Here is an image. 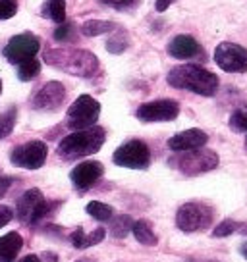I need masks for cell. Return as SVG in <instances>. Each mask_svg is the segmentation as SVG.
<instances>
[{"label":"cell","mask_w":247,"mask_h":262,"mask_svg":"<svg viewBox=\"0 0 247 262\" xmlns=\"http://www.w3.org/2000/svg\"><path fill=\"white\" fill-rule=\"evenodd\" d=\"M166 81L174 89L191 91V93L201 95V97H214L216 91H218V77H216V74L209 72V70H205V68H201L197 64L176 66L168 72Z\"/></svg>","instance_id":"cell-1"},{"label":"cell","mask_w":247,"mask_h":262,"mask_svg":"<svg viewBox=\"0 0 247 262\" xmlns=\"http://www.w3.org/2000/svg\"><path fill=\"white\" fill-rule=\"evenodd\" d=\"M45 62L77 77H91L99 72V58L81 49H52L45 52Z\"/></svg>","instance_id":"cell-2"},{"label":"cell","mask_w":247,"mask_h":262,"mask_svg":"<svg viewBox=\"0 0 247 262\" xmlns=\"http://www.w3.org/2000/svg\"><path fill=\"white\" fill-rule=\"evenodd\" d=\"M107 133L99 125H93L87 129L74 131L72 135H68L60 141L58 145V155L64 160H77L83 156H91L99 152L100 147L105 145Z\"/></svg>","instance_id":"cell-3"},{"label":"cell","mask_w":247,"mask_h":262,"mask_svg":"<svg viewBox=\"0 0 247 262\" xmlns=\"http://www.w3.org/2000/svg\"><path fill=\"white\" fill-rule=\"evenodd\" d=\"M220 162L218 155L211 150V148H193V150H186V152H178V156L172 160V166L178 168L183 176H199L214 170Z\"/></svg>","instance_id":"cell-4"},{"label":"cell","mask_w":247,"mask_h":262,"mask_svg":"<svg viewBox=\"0 0 247 262\" xmlns=\"http://www.w3.org/2000/svg\"><path fill=\"white\" fill-rule=\"evenodd\" d=\"M213 220L214 210L207 203H186L178 208V214H176V226L186 233L211 228Z\"/></svg>","instance_id":"cell-5"},{"label":"cell","mask_w":247,"mask_h":262,"mask_svg":"<svg viewBox=\"0 0 247 262\" xmlns=\"http://www.w3.org/2000/svg\"><path fill=\"white\" fill-rule=\"evenodd\" d=\"M100 116V104L99 100L91 97V95H81L74 100V104L68 108L66 114V125L70 129L79 131L93 127Z\"/></svg>","instance_id":"cell-6"},{"label":"cell","mask_w":247,"mask_h":262,"mask_svg":"<svg viewBox=\"0 0 247 262\" xmlns=\"http://www.w3.org/2000/svg\"><path fill=\"white\" fill-rule=\"evenodd\" d=\"M116 166L122 168H130V170H147L151 166V150H149L147 143L141 139L126 141L123 145L114 150L112 155Z\"/></svg>","instance_id":"cell-7"},{"label":"cell","mask_w":247,"mask_h":262,"mask_svg":"<svg viewBox=\"0 0 247 262\" xmlns=\"http://www.w3.org/2000/svg\"><path fill=\"white\" fill-rule=\"evenodd\" d=\"M50 206L39 189H27L17 201V218L22 224L33 226L50 212Z\"/></svg>","instance_id":"cell-8"},{"label":"cell","mask_w":247,"mask_h":262,"mask_svg":"<svg viewBox=\"0 0 247 262\" xmlns=\"http://www.w3.org/2000/svg\"><path fill=\"white\" fill-rule=\"evenodd\" d=\"M214 62L228 74L247 72V49L236 42H220L214 49Z\"/></svg>","instance_id":"cell-9"},{"label":"cell","mask_w":247,"mask_h":262,"mask_svg":"<svg viewBox=\"0 0 247 262\" xmlns=\"http://www.w3.org/2000/svg\"><path fill=\"white\" fill-rule=\"evenodd\" d=\"M41 49V39L33 33H22L16 35L4 47V58L12 64H22L25 60H31L37 56Z\"/></svg>","instance_id":"cell-10"},{"label":"cell","mask_w":247,"mask_h":262,"mask_svg":"<svg viewBox=\"0 0 247 262\" xmlns=\"http://www.w3.org/2000/svg\"><path fill=\"white\" fill-rule=\"evenodd\" d=\"M49 155V148L43 141H29L25 145H19L12 150L10 160L17 168H25V170H39Z\"/></svg>","instance_id":"cell-11"},{"label":"cell","mask_w":247,"mask_h":262,"mask_svg":"<svg viewBox=\"0 0 247 262\" xmlns=\"http://www.w3.org/2000/svg\"><path fill=\"white\" fill-rule=\"evenodd\" d=\"M180 114V104L170 98H160V100H153V102H145L137 108V120L145 123L153 122H172Z\"/></svg>","instance_id":"cell-12"},{"label":"cell","mask_w":247,"mask_h":262,"mask_svg":"<svg viewBox=\"0 0 247 262\" xmlns=\"http://www.w3.org/2000/svg\"><path fill=\"white\" fill-rule=\"evenodd\" d=\"M105 173V166L97 160H85V162L77 164L72 173H70V180L74 183L75 189L79 191H85L89 189L91 185H95L97 181L100 180V176Z\"/></svg>","instance_id":"cell-13"},{"label":"cell","mask_w":247,"mask_h":262,"mask_svg":"<svg viewBox=\"0 0 247 262\" xmlns=\"http://www.w3.org/2000/svg\"><path fill=\"white\" fill-rule=\"evenodd\" d=\"M66 98V89L60 81H49L33 97L35 110H56Z\"/></svg>","instance_id":"cell-14"},{"label":"cell","mask_w":247,"mask_h":262,"mask_svg":"<svg viewBox=\"0 0 247 262\" xmlns=\"http://www.w3.org/2000/svg\"><path fill=\"white\" fill-rule=\"evenodd\" d=\"M209 135L203 129H186L176 133L174 137L168 139V148L174 152H186V150H193V148H201L207 145Z\"/></svg>","instance_id":"cell-15"},{"label":"cell","mask_w":247,"mask_h":262,"mask_svg":"<svg viewBox=\"0 0 247 262\" xmlns=\"http://www.w3.org/2000/svg\"><path fill=\"white\" fill-rule=\"evenodd\" d=\"M168 54L176 60H191L203 54V49L191 35H178L168 42Z\"/></svg>","instance_id":"cell-16"},{"label":"cell","mask_w":247,"mask_h":262,"mask_svg":"<svg viewBox=\"0 0 247 262\" xmlns=\"http://www.w3.org/2000/svg\"><path fill=\"white\" fill-rule=\"evenodd\" d=\"M24 247V239L17 231H10L4 237H0V258L12 262L17 256V253Z\"/></svg>","instance_id":"cell-17"},{"label":"cell","mask_w":247,"mask_h":262,"mask_svg":"<svg viewBox=\"0 0 247 262\" xmlns=\"http://www.w3.org/2000/svg\"><path fill=\"white\" fill-rule=\"evenodd\" d=\"M105 235H107V231H105V228H97L93 233H85L83 231V228H77L70 235V241H72V245L75 247V249H87V247H93L97 245V243H100L102 239H105Z\"/></svg>","instance_id":"cell-18"},{"label":"cell","mask_w":247,"mask_h":262,"mask_svg":"<svg viewBox=\"0 0 247 262\" xmlns=\"http://www.w3.org/2000/svg\"><path fill=\"white\" fill-rule=\"evenodd\" d=\"M132 231H133V235H135V239L139 241L141 245H147V247L157 245L158 239H157V235H155V231H153V228H151V224H149L147 220H137V222H133Z\"/></svg>","instance_id":"cell-19"},{"label":"cell","mask_w":247,"mask_h":262,"mask_svg":"<svg viewBox=\"0 0 247 262\" xmlns=\"http://www.w3.org/2000/svg\"><path fill=\"white\" fill-rule=\"evenodd\" d=\"M116 29V24L105 21V19H89L81 25V33L85 37H99L105 33H112Z\"/></svg>","instance_id":"cell-20"},{"label":"cell","mask_w":247,"mask_h":262,"mask_svg":"<svg viewBox=\"0 0 247 262\" xmlns=\"http://www.w3.org/2000/svg\"><path fill=\"white\" fill-rule=\"evenodd\" d=\"M43 14L56 24H64L66 21V0H47L43 6Z\"/></svg>","instance_id":"cell-21"},{"label":"cell","mask_w":247,"mask_h":262,"mask_svg":"<svg viewBox=\"0 0 247 262\" xmlns=\"http://www.w3.org/2000/svg\"><path fill=\"white\" fill-rule=\"evenodd\" d=\"M116 33L110 35V39L107 41V49L108 52H112V54H122L123 50L130 47V35L128 31H123V29H114Z\"/></svg>","instance_id":"cell-22"},{"label":"cell","mask_w":247,"mask_h":262,"mask_svg":"<svg viewBox=\"0 0 247 262\" xmlns=\"http://www.w3.org/2000/svg\"><path fill=\"white\" fill-rule=\"evenodd\" d=\"M232 233H247V224L236 220H222L213 229V237H228Z\"/></svg>","instance_id":"cell-23"},{"label":"cell","mask_w":247,"mask_h":262,"mask_svg":"<svg viewBox=\"0 0 247 262\" xmlns=\"http://www.w3.org/2000/svg\"><path fill=\"white\" fill-rule=\"evenodd\" d=\"M132 226H133L132 216L120 214V216H116L114 220L110 222V233H112V237H116V239H123L132 231Z\"/></svg>","instance_id":"cell-24"},{"label":"cell","mask_w":247,"mask_h":262,"mask_svg":"<svg viewBox=\"0 0 247 262\" xmlns=\"http://www.w3.org/2000/svg\"><path fill=\"white\" fill-rule=\"evenodd\" d=\"M85 210H87L91 218H95L99 222H108L112 220V216H114V208L105 205V203H99V201H91Z\"/></svg>","instance_id":"cell-25"},{"label":"cell","mask_w":247,"mask_h":262,"mask_svg":"<svg viewBox=\"0 0 247 262\" xmlns=\"http://www.w3.org/2000/svg\"><path fill=\"white\" fill-rule=\"evenodd\" d=\"M39 72H41V62L35 60V58L17 64V77H19L22 81H31V79H35V77L39 75Z\"/></svg>","instance_id":"cell-26"},{"label":"cell","mask_w":247,"mask_h":262,"mask_svg":"<svg viewBox=\"0 0 247 262\" xmlns=\"http://www.w3.org/2000/svg\"><path fill=\"white\" fill-rule=\"evenodd\" d=\"M16 118H17V110L14 106L8 108L6 112L0 114V139L8 137L10 133L14 131V125H16Z\"/></svg>","instance_id":"cell-27"},{"label":"cell","mask_w":247,"mask_h":262,"mask_svg":"<svg viewBox=\"0 0 247 262\" xmlns=\"http://www.w3.org/2000/svg\"><path fill=\"white\" fill-rule=\"evenodd\" d=\"M228 123H230V129L238 131V133H247V104L236 108L232 112Z\"/></svg>","instance_id":"cell-28"},{"label":"cell","mask_w":247,"mask_h":262,"mask_svg":"<svg viewBox=\"0 0 247 262\" xmlns=\"http://www.w3.org/2000/svg\"><path fill=\"white\" fill-rule=\"evenodd\" d=\"M52 37L56 39L58 42H70L75 39V27L74 24H60V27L58 29H54V33H52Z\"/></svg>","instance_id":"cell-29"},{"label":"cell","mask_w":247,"mask_h":262,"mask_svg":"<svg viewBox=\"0 0 247 262\" xmlns=\"http://www.w3.org/2000/svg\"><path fill=\"white\" fill-rule=\"evenodd\" d=\"M17 12L16 0H0V19H10Z\"/></svg>","instance_id":"cell-30"},{"label":"cell","mask_w":247,"mask_h":262,"mask_svg":"<svg viewBox=\"0 0 247 262\" xmlns=\"http://www.w3.org/2000/svg\"><path fill=\"white\" fill-rule=\"evenodd\" d=\"M100 2L116 10H133L135 6H139L141 0H100Z\"/></svg>","instance_id":"cell-31"},{"label":"cell","mask_w":247,"mask_h":262,"mask_svg":"<svg viewBox=\"0 0 247 262\" xmlns=\"http://www.w3.org/2000/svg\"><path fill=\"white\" fill-rule=\"evenodd\" d=\"M14 218V212H12V208L10 206H4L0 205V228H4L10 220Z\"/></svg>","instance_id":"cell-32"},{"label":"cell","mask_w":247,"mask_h":262,"mask_svg":"<svg viewBox=\"0 0 247 262\" xmlns=\"http://www.w3.org/2000/svg\"><path fill=\"white\" fill-rule=\"evenodd\" d=\"M10 185H12V180H10V178H2V176H0V199L8 193Z\"/></svg>","instance_id":"cell-33"},{"label":"cell","mask_w":247,"mask_h":262,"mask_svg":"<svg viewBox=\"0 0 247 262\" xmlns=\"http://www.w3.org/2000/svg\"><path fill=\"white\" fill-rule=\"evenodd\" d=\"M172 2H176V0H157L155 8H157V12H164V10L170 8V4H172Z\"/></svg>","instance_id":"cell-34"},{"label":"cell","mask_w":247,"mask_h":262,"mask_svg":"<svg viewBox=\"0 0 247 262\" xmlns=\"http://www.w3.org/2000/svg\"><path fill=\"white\" fill-rule=\"evenodd\" d=\"M19 262H43L41 256H37V254H27V256H24Z\"/></svg>","instance_id":"cell-35"},{"label":"cell","mask_w":247,"mask_h":262,"mask_svg":"<svg viewBox=\"0 0 247 262\" xmlns=\"http://www.w3.org/2000/svg\"><path fill=\"white\" fill-rule=\"evenodd\" d=\"M239 253H241V256H243V258H247V241H245V243H241V247H239Z\"/></svg>","instance_id":"cell-36"},{"label":"cell","mask_w":247,"mask_h":262,"mask_svg":"<svg viewBox=\"0 0 247 262\" xmlns=\"http://www.w3.org/2000/svg\"><path fill=\"white\" fill-rule=\"evenodd\" d=\"M75 262H95V260L89 258V256H85V258H79V260H75Z\"/></svg>","instance_id":"cell-37"},{"label":"cell","mask_w":247,"mask_h":262,"mask_svg":"<svg viewBox=\"0 0 247 262\" xmlns=\"http://www.w3.org/2000/svg\"><path fill=\"white\" fill-rule=\"evenodd\" d=\"M0 93H2V81H0Z\"/></svg>","instance_id":"cell-38"},{"label":"cell","mask_w":247,"mask_h":262,"mask_svg":"<svg viewBox=\"0 0 247 262\" xmlns=\"http://www.w3.org/2000/svg\"><path fill=\"white\" fill-rule=\"evenodd\" d=\"M245 148H247V141H245Z\"/></svg>","instance_id":"cell-39"}]
</instances>
